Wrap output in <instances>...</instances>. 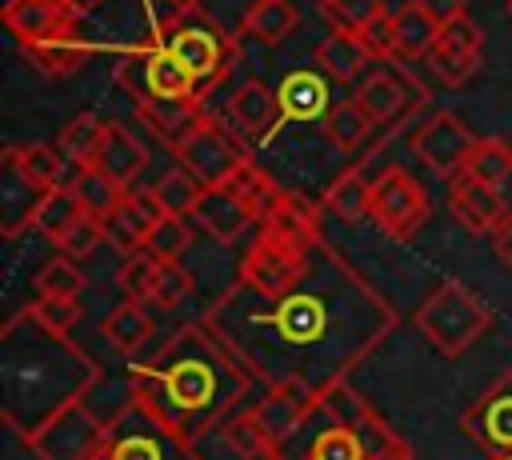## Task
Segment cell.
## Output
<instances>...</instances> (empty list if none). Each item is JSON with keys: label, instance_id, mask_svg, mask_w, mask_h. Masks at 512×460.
<instances>
[{"label": "cell", "instance_id": "17", "mask_svg": "<svg viewBox=\"0 0 512 460\" xmlns=\"http://www.w3.org/2000/svg\"><path fill=\"white\" fill-rule=\"evenodd\" d=\"M76 12L68 0H8L4 4V24L16 36V44H40L52 36H72L76 32Z\"/></svg>", "mask_w": 512, "mask_h": 460}, {"label": "cell", "instance_id": "26", "mask_svg": "<svg viewBox=\"0 0 512 460\" xmlns=\"http://www.w3.org/2000/svg\"><path fill=\"white\" fill-rule=\"evenodd\" d=\"M20 56L40 76L64 80V76H76L88 64V44L80 40V32H72V36H52V40H40V44H20Z\"/></svg>", "mask_w": 512, "mask_h": 460}, {"label": "cell", "instance_id": "30", "mask_svg": "<svg viewBox=\"0 0 512 460\" xmlns=\"http://www.w3.org/2000/svg\"><path fill=\"white\" fill-rule=\"evenodd\" d=\"M140 120L168 144H176L200 116H204V96H184V100H140Z\"/></svg>", "mask_w": 512, "mask_h": 460}, {"label": "cell", "instance_id": "40", "mask_svg": "<svg viewBox=\"0 0 512 460\" xmlns=\"http://www.w3.org/2000/svg\"><path fill=\"white\" fill-rule=\"evenodd\" d=\"M156 272H160V260L144 248V252H128L116 268V288L124 292V300H152V284H156Z\"/></svg>", "mask_w": 512, "mask_h": 460}, {"label": "cell", "instance_id": "41", "mask_svg": "<svg viewBox=\"0 0 512 460\" xmlns=\"http://www.w3.org/2000/svg\"><path fill=\"white\" fill-rule=\"evenodd\" d=\"M300 460H368L360 436L348 424H328L316 432V440L308 444V452Z\"/></svg>", "mask_w": 512, "mask_h": 460}, {"label": "cell", "instance_id": "54", "mask_svg": "<svg viewBox=\"0 0 512 460\" xmlns=\"http://www.w3.org/2000/svg\"><path fill=\"white\" fill-rule=\"evenodd\" d=\"M168 4H172L176 12H200V4H204V0H168Z\"/></svg>", "mask_w": 512, "mask_h": 460}, {"label": "cell", "instance_id": "44", "mask_svg": "<svg viewBox=\"0 0 512 460\" xmlns=\"http://www.w3.org/2000/svg\"><path fill=\"white\" fill-rule=\"evenodd\" d=\"M192 288H196V280H192V272L180 260H160V272H156L148 304H156L160 312H172V308H180L192 296Z\"/></svg>", "mask_w": 512, "mask_h": 460}, {"label": "cell", "instance_id": "28", "mask_svg": "<svg viewBox=\"0 0 512 460\" xmlns=\"http://www.w3.org/2000/svg\"><path fill=\"white\" fill-rule=\"evenodd\" d=\"M108 132H112V124H104L96 112H76V116L60 128L56 148L64 152V160H68V164H76V168H96V160H100V152H104Z\"/></svg>", "mask_w": 512, "mask_h": 460}, {"label": "cell", "instance_id": "6", "mask_svg": "<svg viewBox=\"0 0 512 460\" xmlns=\"http://www.w3.org/2000/svg\"><path fill=\"white\" fill-rule=\"evenodd\" d=\"M112 436V416H100L88 396L56 408L44 424L24 432V444L36 460H104Z\"/></svg>", "mask_w": 512, "mask_h": 460}, {"label": "cell", "instance_id": "1", "mask_svg": "<svg viewBox=\"0 0 512 460\" xmlns=\"http://www.w3.org/2000/svg\"><path fill=\"white\" fill-rule=\"evenodd\" d=\"M312 264H320V284L308 272L296 292L268 300L236 280L204 312L252 384L324 396L392 332L396 312L340 252L316 244Z\"/></svg>", "mask_w": 512, "mask_h": 460}, {"label": "cell", "instance_id": "47", "mask_svg": "<svg viewBox=\"0 0 512 460\" xmlns=\"http://www.w3.org/2000/svg\"><path fill=\"white\" fill-rule=\"evenodd\" d=\"M360 40L368 44V52H372V60H396V12H380V16H372L364 28H360Z\"/></svg>", "mask_w": 512, "mask_h": 460}, {"label": "cell", "instance_id": "50", "mask_svg": "<svg viewBox=\"0 0 512 460\" xmlns=\"http://www.w3.org/2000/svg\"><path fill=\"white\" fill-rule=\"evenodd\" d=\"M416 4H420L440 28H448V24H456L460 16H468V12H464V0H416Z\"/></svg>", "mask_w": 512, "mask_h": 460}, {"label": "cell", "instance_id": "16", "mask_svg": "<svg viewBox=\"0 0 512 460\" xmlns=\"http://www.w3.org/2000/svg\"><path fill=\"white\" fill-rule=\"evenodd\" d=\"M252 412H256L264 436L272 440V448L280 452L300 432V424L312 412H320V396L308 388H264V396L252 404Z\"/></svg>", "mask_w": 512, "mask_h": 460}, {"label": "cell", "instance_id": "31", "mask_svg": "<svg viewBox=\"0 0 512 460\" xmlns=\"http://www.w3.org/2000/svg\"><path fill=\"white\" fill-rule=\"evenodd\" d=\"M96 168L108 172L120 188H128V184L148 168V148H144L124 124H112V132H108V140H104V152H100Z\"/></svg>", "mask_w": 512, "mask_h": 460}, {"label": "cell", "instance_id": "53", "mask_svg": "<svg viewBox=\"0 0 512 460\" xmlns=\"http://www.w3.org/2000/svg\"><path fill=\"white\" fill-rule=\"evenodd\" d=\"M68 4H72V12H76V16H88V12H96L104 0H68Z\"/></svg>", "mask_w": 512, "mask_h": 460}, {"label": "cell", "instance_id": "20", "mask_svg": "<svg viewBox=\"0 0 512 460\" xmlns=\"http://www.w3.org/2000/svg\"><path fill=\"white\" fill-rule=\"evenodd\" d=\"M228 116H232L236 128H240L244 136H252V140H268V136L276 132V124L284 120L280 96H276L268 84H260V80H248V84H240V88L228 96Z\"/></svg>", "mask_w": 512, "mask_h": 460}, {"label": "cell", "instance_id": "24", "mask_svg": "<svg viewBox=\"0 0 512 460\" xmlns=\"http://www.w3.org/2000/svg\"><path fill=\"white\" fill-rule=\"evenodd\" d=\"M260 228H272V232H280L284 240H292V244H304V248H316V244L324 240L316 208H312L304 196H296V192H284V188H280V196L268 204V212L260 216Z\"/></svg>", "mask_w": 512, "mask_h": 460}, {"label": "cell", "instance_id": "52", "mask_svg": "<svg viewBox=\"0 0 512 460\" xmlns=\"http://www.w3.org/2000/svg\"><path fill=\"white\" fill-rule=\"evenodd\" d=\"M492 188H496L500 204H504V208H508V216H512V168H508V172H504V176H500V180H496Z\"/></svg>", "mask_w": 512, "mask_h": 460}, {"label": "cell", "instance_id": "32", "mask_svg": "<svg viewBox=\"0 0 512 460\" xmlns=\"http://www.w3.org/2000/svg\"><path fill=\"white\" fill-rule=\"evenodd\" d=\"M436 40H440V24L416 0L396 8V60H428Z\"/></svg>", "mask_w": 512, "mask_h": 460}, {"label": "cell", "instance_id": "23", "mask_svg": "<svg viewBox=\"0 0 512 460\" xmlns=\"http://www.w3.org/2000/svg\"><path fill=\"white\" fill-rule=\"evenodd\" d=\"M276 96H280L284 120H324L328 108L336 104V100L328 96V76H320V72H312V68L288 72V76L280 80Z\"/></svg>", "mask_w": 512, "mask_h": 460}, {"label": "cell", "instance_id": "13", "mask_svg": "<svg viewBox=\"0 0 512 460\" xmlns=\"http://www.w3.org/2000/svg\"><path fill=\"white\" fill-rule=\"evenodd\" d=\"M428 64H432L440 84H448V88L468 84L484 64V32H480V24L460 16L456 24L440 28V40L428 52Z\"/></svg>", "mask_w": 512, "mask_h": 460}, {"label": "cell", "instance_id": "48", "mask_svg": "<svg viewBox=\"0 0 512 460\" xmlns=\"http://www.w3.org/2000/svg\"><path fill=\"white\" fill-rule=\"evenodd\" d=\"M384 4L380 0H324V16L332 20V28H352L360 32L372 16H380Z\"/></svg>", "mask_w": 512, "mask_h": 460}, {"label": "cell", "instance_id": "43", "mask_svg": "<svg viewBox=\"0 0 512 460\" xmlns=\"http://www.w3.org/2000/svg\"><path fill=\"white\" fill-rule=\"evenodd\" d=\"M24 312H28L40 328H48V332H56V336H68V332L80 324V316H84V308H80L76 296H36Z\"/></svg>", "mask_w": 512, "mask_h": 460}, {"label": "cell", "instance_id": "45", "mask_svg": "<svg viewBox=\"0 0 512 460\" xmlns=\"http://www.w3.org/2000/svg\"><path fill=\"white\" fill-rule=\"evenodd\" d=\"M508 168H512V148L504 140H496V136H476V148H472L464 172L484 180V184H496Z\"/></svg>", "mask_w": 512, "mask_h": 460}, {"label": "cell", "instance_id": "39", "mask_svg": "<svg viewBox=\"0 0 512 460\" xmlns=\"http://www.w3.org/2000/svg\"><path fill=\"white\" fill-rule=\"evenodd\" d=\"M32 288H36V296H80L88 288V276L80 272V264L72 256L60 252V256H52V260L40 264Z\"/></svg>", "mask_w": 512, "mask_h": 460}, {"label": "cell", "instance_id": "38", "mask_svg": "<svg viewBox=\"0 0 512 460\" xmlns=\"http://www.w3.org/2000/svg\"><path fill=\"white\" fill-rule=\"evenodd\" d=\"M224 188H232V192H236V196L256 212V220H260V216L268 212V204L280 196V184H276L264 168H256V164H252V156H248V160L228 176V184H224Z\"/></svg>", "mask_w": 512, "mask_h": 460}, {"label": "cell", "instance_id": "37", "mask_svg": "<svg viewBox=\"0 0 512 460\" xmlns=\"http://www.w3.org/2000/svg\"><path fill=\"white\" fill-rule=\"evenodd\" d=\"M80 216H88L84 208H80V200L68 192V188H52V192H44V200H40V208H36V232L48 240V244H56L60 248V240L76 228V220Z\"/></svg>", "mask_w": 512, "mask_h": 460}, {"label": "cell", "instance_id": "51", "mask_svg": "<svg viewBox=\"0 0 512 460\" xmlns=\"http://www.w3.org/2000/svg\"><path fill=\"white\" fill-rule=\"evenodd\" d=\"M492 248H496V260H500V264L512 272V216H508V220H504V224L492 232Z\"/></svg>", "mask_w": 512, "mask_h": 460}, {"label": "cell", "instance_id": "8", "mask_svg": "<svg viewBox=\"0 0 512 460\" xmlns=\"http://www.w3.org/2000/svg\"><path fill=\"white\" fill-rule=\"evenodd\" d=\"M176 160L184 172H192L204 188H216V184H228V176L248 160V148L216 120V116H200L176 144H172Z\"/></svg>", "mask_w": 512, "mask_h": 460}, {"label": "cell", "instance_id": "35", "mask_svg": "<svg viewBox=\"0 0 512 460\" xmlns=\"http://www.w3.org/2000/svg\"><path fill=\"white\" fill-rule=\"evenodd\" d=\"M68 192L80 200V208H84L88 216L104 220V216L124 200L128 188H120V184H116L108 172H100V168H76L72 180H68Z\"/></svg>", "mask_w": 512, "mask_h": 460}, {"label": "cell", "instance_id": "29", "mask_svg": "<svg viewBox=\"0 0 512 460\" xmlns=\"http://www.w3.org/2000/svg\"><path fill=\"white\" fill-rule=\"evenodd\" d=\"M300 28V4L296 0H252L244 8V32L260 44L276 48Z\"/></svg>", "mask_w": 512, "mask_h": 460}, {"label": "cell", "instance_id": "42", "mask_svg": "<svg viewBox=\"0 0 512 460\" xmlns=\"http://www.w3.org/2000/svg\"><path fill=\"white\" fill-rule=\"evenodd\" d=\"M152 192H156V200L164 204V212H176V216H192V208H196V200H200L204 184H200L192 172H184V168H172L168 176H160V180L152 184Z\"/></svg>", "mask_w": 512, "mask_h": 460}, {"label": "cell", "instance_id": "27", "mask_svg": "<svg viewBox=\"0 0 512 460\" xmlns=\"http://www.w3.org/2000/svg\"><path fill=\"white\" fill-rule=\"evenodd\" d=\"M100 332H104V340H108L116 352L136 356V352L152 340L156 320H152V312H148V304H144V300H120V304L104 316Z\"/></svg>", "mask_w": 512, "mask_h": 460}, {"label": "cell", "instance_id": "7", "mask_svg": "<svg viewBox=\"0 0 512 460\" xmlns=\"http://www.w3.org/2000/svg\"><path fill=\"white\" fill-rule=\"evenodd\" d=\"M320 244H324V240H320ZM312 252H316V248L292 244V240H284L280 232L260 228L256 240L248 244L244 260H240V276H236V280H240L244 288H252L256 296H268V300L288 296V292H296V288L308 280V272H312Z\"/></svg>", "mask_w": 512, "mask_h": 460}, {"label": "cell", "instance_id": "55", "mask_svg": "<svg viewBox=\"0 0 512 460\" xmlns=\"http://www.w3.org/2000/svg\"><path fill=\"white\" fill-rule=\"evenodd\" d=\"M488 460H512V452H504V456H488Z\"/></svg>", "mask_w": 512, "mask_h": 460}, {"label": "cell", "instance_id": "33", "mask_svg": "<svg viewBox=\"0 0 512 460\" xmlns=\"http://www.w3.org/2000/svg\"><path fill=\"white\" fill-rule=\"evenodd\" d=\"M372 132H376V120L348 96V100H336L332 108H328V116H324V136L340 148V152H360L368 140H372Z\"/></svg>", "mask_w": 512, "mask_h": 460}, {"label": "cell", "instance_id": "34", "mask_svg": "<svg viewBox=\"0 0 512 460\" xmlns=\"http://www.w3.org/2000/svg\"><path fill=\"white\" fill-rule=\"evenodd\" d=\"M220 440H224V448H228L232 456H240V460H280V452H276L272 440L264 436V428H260V420H256L252 408L228 416L224 428H220Z\"/></svg>", "mask_w": 512, "mask_h": 460}, {"label": "cell", "instance_id": "15", "mask_svg": "<svg viewBox=\"0 0 512 460\" xmlns=\"http://www.w3.org/2000/svg\"><path fill=\"white\" fill-rule=\"evenodd\" d=\"M164 220V204L156 200V192L152 188H128L124 192V200L104 216V232H108V240L128 256V252H144L148 248V236H152V228Z\"/></svg>", "mask_w": 512, "mask_h": 460}, {"label": "cell", "instance_id": "12", "mask_svg": "<svg viewBox=\"0 0 512 460\" xmlns=\"http://www.w3.org/2000/svg\"><path fill=\"white\" fill-rule=\"evenodd\" d=\"M464 436L484 452V456H504L512 452V372H500L460 416Z\"/></svg>", "mask_w": 512, "mask_h": 460}, {"label": "cell", "instance_id": "49", "mask_svg": "<svg viewBox=\"0 0 512 460\" xmlns=\"http://www.w3.org/2000/svg\"><path fill=\"white\" fill-rule=\"evenodd\" d=\"M104 240H108L104 220H96V216H80V220H76V228L60 240V252H64V256H72V260H84V256H92Z\"/></svg>", "mask_w": 512, "mask_h": 460}, {"label": "cell", "instance_id": "3", "mask_svg": "<svg viewBox=\"0 0 512 460\" xmlns=\"http://www.w3.org/2000/svg\"><path fill=\"white\" fill-rule=\"evenodd\" d=\"M96 380H100V368L68 336L40 328L28 312L4 324L0 332V384H4L0 416L12 432L24 436L36 424H44L56 408L84 400Z\"/></svg>", "mask_w": 512, "mask_h": 460}, {"label": "cell", "instance_id": "10", "mask_svg": "<svg viewBox=\"0 0 512 460\" xmlns=\"http://www.w3.org/2000/svg\"><path fill=\"white\" fill-rule=\"evenodd\" d=\"M432 212L424 184L404 168H384L372 180V220L388 240H412Z\"/></svg>", "mask_w": 512, "mask_h": 460}, {"label": "cell", "instance_id": "11", "mask_svg": "<svg viewBox=\"0 0 512 460\" xmlns=\"http://www.w3.org/2000/svg\"><path fill=\"white\" fill-rule=\"evenodd\" d=\"M476 148V136L468 124L452 112H432L416 132H412V156L440 180H456Z\"/></svg>", "mask_w": 512, "mask_h": 460}, {"label": "cell", "instance_id": "5", "mask_svg": "<svg viewBox=\"0 0 512 460\" xmlns=\"http://www.w3.org/2000/svg\"><path fill=\"white\" fill-rule=\"evenodd\" d=\"M156 40H160V44L172 52V60L192 76V84H196L200 96H208V92L228 76L232 60H236V44H232L212 20H204L200 12H172V16L160 24Z\"/></svg>", "mask_w": 512, "mask_h": 460}, {"label": "cell", "instance_id": "4", "mask_svg": "<svg viewBox=\"0 0 512 460\" xmlns=\"http://www.w3.org/2000/svg\"><path fill=\"white\" fill-rule=\"evenodd\" d=\"M416 332L444 356H460L468 352L488 328H492V308L480 300L476 288H468L464 280H444L436 284L424 304L416 308Z\"/></svg>", "mask_w": 512, "mask_h": 460}, {"label": "cell", "instance_id": "36", "mask_svg": "<svg viewBox=\"0 0 512 460\" xmlns=\"http://www.w3.org/2000/svg\"><path fill=\"white\" fill-rule=\"evenodd\" d=\"M324 208L336 212L340 220H364L372 212V180L360 168H348L344 176H336L324 192Z\"/></svg>", "mask_w": 512, "mask_h": 460}, {"label": "cell", "instance_id": "18", "mask_svg": "<svg viewBox=\"0 0 512 460\" xmlns=\"http://www.w3.org/2000/svg\"><path fill=\"white\" fill-rule=\"evenodd\" d=\"M448 212H452L456 224H460L464 232H472V236L496 232V228L508 220V208L500 204L496 188L484 184V180H476V176H468V172H460L456 180H448Z\"/></svg>", "mask_w": 512, "mask_h": 460}, {"label": "cell", "instance_id": "25", "mask_svg": "<svg viewBox=\"0 0 512 460\" xmlns=\"http://www.w3.org/2000/svg\"><path fill=\"white\" fill-rule=\"evenodd\" d=\"M4 160L16 164L36 188L52 192V188H68L76 164L64 160V152L56 144H8L4 148Z\"/></svg>", "mask_w": 512, "mask_h": 460}, {"label": "cell", "instance_id": "14", "mask_svg": "<svg viewBox=\"0 0 512 460\" xmlns=\"http://www.w3.org/2000/svg\"><path fill=\"white\" fill-rule=\"evenodd\" d=\"M352 100L376 120V128H384V124H400L416 108V100H424V88L412 84L408 76H400L392 64H380L376 72H368L356 84Z\"/></svg>", "mask_w": 512, "mask_h": 460}, {"label": "cell", "instance_id": "19", "mask_svg": "<svg viewBox=\"0 0 512 460\" xmlns=\"http://www.w3.org/2000/svg\"><path fill=\"white\" fill-rule=\"evenodd\" d=\"M192 224H200L212 240L232 244V240H240L252 224H260V220H256V212H252L232 188L216 184V188H204V192H200V200H196V208H192Z\"/></svg>", "mask_w": 512, "mask_h": 460}, {"label": "cell", "instance_id": "21", "mask_svg": "<svg viewBox=\"0 0 512 460\" xmlns=\"http://www.w3.org/2000/svg\"><path fill=\"white\" fill-rule=\"evenodd\" d=\"M316 64L328 80L336 84H352V80H364V68L372 64V52L368 44L360 40V32L352 28H332L320 44H316Z\"/></svg>", "mask_w": 512, "mask_h": 460}, {"label": "cell", "instance_id": "56", "mask_svg": "<svg viewBox=\"0 0 512 460\" xmlns=\"http://www.w3.org/2000/svg\"><path fill=\"white\" fill-rule=\"evenodd\" d=\"M508 16H512V0H508Z\"/></svg>", "mask_w": 512, "mask_h": 460}, {"label": "cell", "instance_id": "46", "mask_svg": "<svg viewBox=\"0 0 512 460\" xmlns=\"http://www.w3.org/2000/svg\"><path fill=\"white\" fill-rule=\"evenodd\" d=\"M188 244H192V224H188V216H176V212H164V220L148 236V252L156 260H180L188 252Z\"/></svg>", "mask_w": 512, "mask_h": 460}, {"label": "cell", "instance_id": "9", "mask_svg": "<svg viewBox=\"0 0 512 460\" xmlns=\"http://www.w3.org/2000/svg\"><path fill=\"white\" fill-rule=\"evenodd\" d=\"M104 460H196V444L180 440L160 420H152L144 408L124 400V408L112 416Z\"/></svg>", "mask_w": 512, "mask_h": 460}, {"label": "cell", "instance_id": "22", "mask_svg": "<svg viewBox=\"0 0 512 460\" xmlns=\"http://www.w3.org/2000/svg\"><path fill=\"white\" fill-rule=\"evenodd\" d=\"M40 200H44V188H36L16 164L4 160V172H0V232L8 240H16L24 228L36 224Z\"/></svg>", "mask_w": 512, "mask_h": 460}, {"label": "cell", "instance_id": "2", "mask_svg": "<svg viewBox=\"0 0 512 460\" xmlns=\"http://www.w3.org/2000/svg\"><path fill=\"white\" fill-rule=\"evenodd\" d=\"M248 388L252 376L208 316L180 324L148 360L128 364V400L188 444L224 428Z\"/></svg>", "mask_w": 512, "mask_h": 460}]
</instances>
